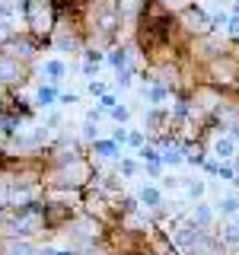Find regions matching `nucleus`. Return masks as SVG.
Listing matches in <instances>:
<instances>
[{
	"label": "nucleus",
	"instance_id": "3",
	"mask_svg": "<svg viewBox=\"0 0 239 255\" xmlns=\"http://www.w3.org/2000/svg\"><path fill=\"white\" fill-rule=\"evenodd\" d=\"M185 22H188V29H207V16L201 10H188L185 13Z\"/></svg>",
	"mask_w": 239,
	"mask_h": 255
},
{
	"label": "nucleus",
	"instance_id": "14",
	"mask_svg": "<svg viewBox=\"0 0 239 255\" xmlns=\"http://www.w3.org/2000/svg\"><path fill=\"white\" fill-rule=\"evenodd\" d=\"M48 74H54V77H58V74H64V67H61L58 61H51V64H48Z\"/></svg>",
	"mask_w": 239,
	"mask_h": 255
},
{
	"label": "nucleus",
	"instance_id": "9",
	"mask_svg": "<svg viewBox=\"0 0 239 255\" xmlns=\"http://www.w3.org/2000/svg\"><path fill=\"white\" fill-rule=\"evenodd\" d=\"M13 77V64L10 61H0V80H10Z\"/></svg>",
	"mask_w": 239,
	"mask_h": 255
},
{
	"label": "nucleus",
	"instance_id": "4",
	"mask_svg": "<svg viewBox=\"0 0 239 255\" xmlns=\"http://www.w3.org/2000/svg\"><path fill=\"white\" fill-rule=\"evenodd\" d=\"M140 201H143V204H150V207H156L159 201H163V195H159V188L150 185V188H140Z\"/></svg>",
	"mask_w": 239,
	"mask_h": 255
},
{
	"label": "nucleus",
	"instance_id": "18",
	"mask_svg": "<svg viewBox=\"0 0 239 255\" xmlns=\"http://www.w3.org/2000/svg\"><path fill=\"white\" fill-rule=\"evenodd\" d=\"M236 140H239V131H236Z\"/></svg>",
	"mask_w": 239,
	"mask_h": 255
},
{
	"label": "nucleus",
	"instance_id": "16",
	"mask_svg": "<svg viewBox=\"0 0 239 255\" xmlns=\"http://www.w3.org/2000/svg\"><path fill=\"white\" fill-rule=\"evenodd\" d=\"M166 3H179V0H166Z\"/></svg>",
	"mask_w": 239,
	"mask_h": 255
},
{
	"label": "nucleus",
	"instance_id": "11",
	"mask_svg": "<svg viewBox=\"0 0 239 255\" xmlns=\"http://www.w3.org/2000/svg\"><path fill=\"white\" fill-rule=\"evenodd\" d=\"M163 159H166V163H182L185 156H182L179 150H166V156H163Z\"/></svg>",
	"mask_w": 239,
	"mask_h": 255
},
{
	"label": "nucleus",
	"instance_id": "13",
	"mask_svg": "<svg viewBox=\"0 0 239 255\" xmlns=\"http://www.w3.org/2000/svg\"><path fill=\"white\" fill-rule=\"evenodd\" d=\"M121 172H127V175H134V172H137V163H131V159H127V163H121Z\"/></svg>",
	"mask_w": 239,
	"mask_h": 255
},
{
	"label": "nucleus",
	"instance_id": "5",
	"mask_svg": "<svg viewBox=\"0 0 239 255\" xmlns=\"http://www.w3.org/2000/svg\"><path fill=\"white\" fill-rule=\"evenodd\" d=\"M195 220H198V223H211V220H214V211H211L207 204H198V207H195Z\"/></svg>",
	"mask_w": 239,
	"mask_h": 255
},
{
	"label": "nucleus",
	"instance_id": "12",
	"mask_svg": "<svg viewBox=\"0 0 239 255\" xmlns=\"http://www.w3.org/2000/svg\"><path fill=\"white\" fill-rule=\"evenodd\" d=\"M10 255H32L29 246H10Z\"/></svg>",
	"mask_w": 239,
	"mask_h": 255
},
{
	"label": "nucleus",
	"instance_id": "6",
	"mask_svg": "<svg viewBox=\"0 0 239 255\" xmlns=\"http://www.w3.org/2000/svg\"><path fill=\"white\" fill-rule=\"evenodd\" d=\"M185 191H188V198H201L204 195V182H185Z\"/></svg>",
	"mask_w": 239,
	"mask_h": 255
},
{
	"label": "nucleus",
	"instance_id": "2",
	"mask_svg": "<svg viewBox=\"0 0 239 255\" xmlns=\"http://www.w3.org/2000/svg\"><path fill=\"white\" fill-rule=\"evenodd\" d=\"M220 214H227V217H236L239 214V195H227V198H220Z\"/></svg>",
	"mask_w": 239,
	"mask_h": 255
},
{
	"label": "nucleus",
	"instance_id": "15",
	"mask_svg": "<svg viewBox=\"0 0 239 255\" xmlns=\"http://www.w3.org/2000/svg\"><path fill=\"white\" fill-rule=\"evenodd\" d=\"M230 32H236V35H239V16H233V22H230Z\"/></svg>",
	"mask_w": 239,
	"mask_h": 255
},
{
	"label": "nucleus",
	"instance_id": "1",
	"mask_svg": "<svg viewBox=\"0 0 239 255\" xmlns=\"http://www.w3.org/2000/svg\"><path fill=\"white\" fill-rule=\"evenodd\" d=\"M214 156H217V159L236 156V140L233 137H217V140H214Z\"/></svg>",
	"mask_w": 239,
	"mask_h": 255
},
{
	"label": "nucleus",
	"instance_id": "10",
	"mask_svg": "<svg viewBox=\"0 0 239 255\" xmlns=\"http://www.w3.org/2000/svg\"><path fill=\"white\" fill-rule=\"evenodd\" d=\"M51 99H54V90H38V102L42 106H51Z\"/></svg>",
	"mask_w": 239,
	"mask_h": 255
},
{
	"label": "nucleus",
	"instance_id": "7",
	"mask_svg": "<svg viewBox=\"0 0 239 255\" xmlns=\"http://www.w3.org/2000/svg\"><path fill=\"white\" fill-rule=\"evenodd\" d=\"M96 150H99L102 156H115V143H109V140H102V143H96Z\"/></svg>",
	"mask_w": 239,
	"mask_h": 255
},
{
	"label": "nucleus",
	"instance_id": "17",
	"mask_svg": "<svg viewBox=\"0 0 239 255\" xmlns=\"http://www.w3.org/2000/svg\"><path fill=\"white\" fill-rule=\"evenodd\" d=\"M236 172H239V159H236Z\"/></svg>",
	"mask_w": 239,
	"mask_h": 255
},
{
	"label": "nucleus",
	"instance_id": "8",
	"mask_svg": "<svg viewBox=\"0 0 239 255\" xmlns=\"http://www.w3.org/2000/svg\"><path fill=\"white\" fill-rule=\"evenodd\" d=\"M140 156H143V159H150V163H153V166L159 163V153H156L153 147H143V150H140Z\"/></svg>",
	"mask_w": 239,
	"mask_h": 255
}]
</instances>
